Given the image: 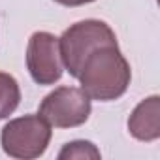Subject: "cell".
<instances>
[{
    "mask_svg": "<svg viewBox=\"0 0 160 160\" xmlns=\"http://www.w3.org/2000/svg\"><path fill=\"white\" fill-rule=\"evenodd\" d=\"M58 158L64 160V158H100V151L94 147V143L91 141H85V139H75V141H70L66 143L60 152H58Z\"/></svg>",
    "mask_w": 160,
    "mask_h": 160,
    "instance_id": "8",
    "label": "cell"
},
{
    "mask_svg": "<svg viewBox=\"0 0 160 160\" xmlns=\"http://www.w3.org/2000/svg\"><path fill=\"white\" fill-rule=\"evenodd\" d=\"M27 68L38 85H55L64 73L58 38L51 32L38 30L27 45Z\"/></svg>",
    "mask_w": 160,
    "mask_h": 160,
    "instance_id": "5",
    "label": "cell"
},
{
    "mask_svg": "<svg viewBox=\"0 0 160 160\" xmlns=\"http://www.w3.org/2000/svg\"><path fill=\"white\" fill-rule=\"evenodd\" d=\"M128 132L139 141H156L160 138V96L152 94L141 100L128 117Z\"/></svg>",
    "mask_w": 160,
    "mask_h": 160,
    "instance_id": "6",
    "label": "cell"
},
{
    "mask_svg": "<svg viewBox=\"0 0 160 160\" xmlns=\"http://www.w3.org/2000/svg\"><path fill=\"white\" fill-rule=\"evenodd\" d=\"M21 102V89L12 73L0 72V119H8Z\"/></svg>",
    "mask_w": 160,
    "mask_h": 160,
    "instance_id": "7",
    "label": "cell"
},
{
    "mask_svg": "<svg viewBox=\"0 0 160 160\" xmlns=\"http://www.w3.org/2000/svg\"><path fill=\"white\" fill-rule=\"evenodd\" d=\"M115 43H117L115 32L108 23L100 19L77 21L70 28H66L58 38L62 64L73 77L79 75V70H81L91 51L102 45H115Z\"/></svg>",
    "mask_w": 160,
    "mask_h": 160,
    "instance_id": "2",
    "label": "cell"
},
{
    "mask_svg": "<svg viewBox=\"0 0 160 160\" xmlns=\"http://www.w3.org/2000/svg\"><path fill=\"white\" fill-rule=\"evenodd\" d=\"M51 141V124L40 115H23L6 122L0 143L8 156L32 160L42 156Z\"/></svg>",
    "mask_w": 160,
    "mask_h": 160,
    "instance_id": "3",
    "label": "cell"
},
{
    "mask_svg": "<svg viewBox=\"0 0 160 160\" xmlns=\"http://www.w3.org/2000/svg\"><path fill=\"white\" fill-rule=\"evenodd\" d=\"M53 2L60 4V6H68V8H75V6H85V4H91L94 0H53Z\"/></svg>",
    "mask_w": 160,
    "mask_h": 160,
    "instance_id": "9",
    "label": "cell"
},
{
    "mask_svg": "<svg viewBox=\"0 0 160 160\" xmlns=\"http://www.w3.org/2000/svg\"><path fill=\"white\" fill-rule=\"evenodd\" d=\"M91 109V98L81 87H58L42 100L38 115L55 128H73L89 121Z\"/></svg>",
    "mask_w": 160,
    "mask_h": 160,
    "instance_id": "4",
    "label": "cell"
},
{
    "mask_svg": "<svg viewBox=\"0 0 160 160\" xmlns=\"http://www.w3.org/2000/svg\"><path fill=\"white\" fill-rule=\"evenodd\" d=\"M77 79L91 100L111 102L128 91L132 70L119 49V43L102 45L89 53Z\"/></svg>",
    "mask_w": 160,
    "mask_h": 160,
    "instance_id": "1",
    "label": "cell"
}]
</instances>
